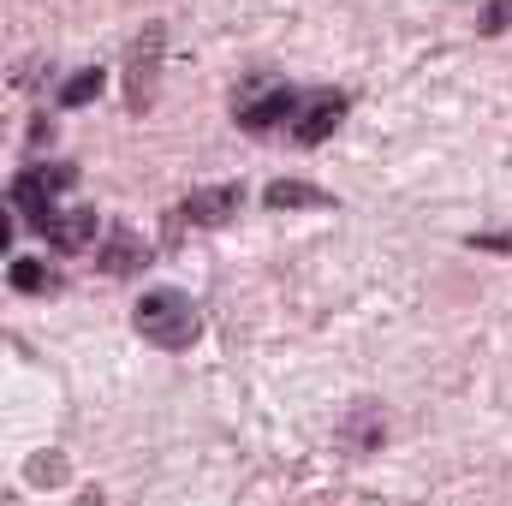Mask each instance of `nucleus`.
I'll use <instances>...</instances> for the list:
<instances>
[{
    "instance_id": "obj_1",
    "label": "nucleus",
    "mask_w": 512,
    "mask_h": 506,
    "mask_svg": "<svg viewBox=\"0 0 512 506\" xmlns=\"http://www.w3.org/2000/svg\"><path fill=\"white\" fill-rule=\"evenodd\" d=\"M131 328H137L149 346H161V352H185V346H197L203 316H197V304H191L185 292L155 286V292H143V298L131 304Z\"/></svg>"
},
{
    "instance_id": "obj_2",
    "label": "nucleus",
    "mask_w": 512,
    "mask_h": 506,
    "mask_svg": "<svg viewBox=\"0 0 512 506\" xmlns=\"http://www.w3.org/2000/svg\"><path fill=\"white\" fill-rule=\"evenodd\" d=\"M298 102H304V90H292L286 78H245L233 90V120L251 137H280L298 120Z\"/></svg>"
},
{
    "instance_id": "obj_3",
    "label": "nucleus",
    "mask_w": 512,
    "mask_h": 506,
    "mask_svg": "<svg viewBox=\"0 0 512 506\" xmlns=\"http://www.w3.org/2000/svg\"><path fill=\"white\" fill-rule=\"evenodd\" d=\"M72 185H78V167L72 161H42V167H30V173L12 179V209H24L30 227H42L54 215V197L72 191Z\"/></svg>"
},
{
    "instance_id": "obj_4",
    "label": "nucleus",
    "mask_w": 512,
    "mask_h": 506,
    "mask_svg": "<svg viewBox=\"0 0 512 506\" xmlns=\"http://www.w3.org/2000/svg\"><path fill=\"white\" fill-rule=\"evenodd\" d=\"M346 90H304V102H298V120H292V143L298 149H316V143H328L334 131L346 126Z\"/></svg>"
},
{
    "instance_id": "obj_5",
    "label": "nucleus",
    "mask_w": 512,
    "mask_h": 506,
    "mask_svg": "<svg viewBox=\"0 0 512 506\" xmlns=\"http://www.w3.org/2000/svg\"><path fill=\"white\" fill-rule=\"evenodd\" d=\"M161 42H167V30L161 24H149L143 36H137V48H131V84H126V102L131 114H149V102H155V54H161Z\"/></svg>"
},
{
    "instance_id": "obj_6",
    "label": "nucleus",
    "mask_w": 512,
    "mask_h": 506,
    "mask_svg": "<svg viewBox=\"0 0 512 506\" xmlns=\"http://www.w3.org/2000/svg\"><path fill=\"white\" fill-rule=\"evenodd\" d=\"M36 233H42V239H48L54 251H84V245H90V233H96V215H90V209H72V203H66V209H54V215H48V221H42Z\"/></svg>"
},
{
    "instance_id": "obj_7",
    "label": "nucleus",
    "mask_w": 512,
    "mask_h": 506,
    "mask_svg": "<svg viewBox=\"0 0 512 506\" xmlns=\"http://www.w3.org/2000/svg\"><path fill=\"white\" fill-rule=\"evenodd\" d=\"M233 203H239V185L197 191V197H185V221H197V227H209V221H227V215H233Z\"/></svg>"
},
{
    "instance_id": "obj_8",
    "label": "nucleus",
    "mask_w": 512,
    "mask_h": 506,
    "mask_svg": "<svg viewBox=\"0 0 512 506\" xmlns=\"http://www.w3.org/2000/svg\"><path fill=\"white\" fill-rule=\"evenodd\" d=\"M149 256H155V251H149L143 239H131V233H114V239H108V251H102V274H137Z\"/></svg>"
},
{
    "instance_id": "obj_9",
    "label": "nucleus",
    "mask_w": 512,
    "mask_h": 506,
    "mask_svg": "<svg viewBox=\"0 0 512 506\" xmlns=\"http://www.w3.org/2000/svg\"><path fill=\"white\" fill-rule=\"evenodd\" d=\"M262 203H274V209H304V203H328V197L310 191V185H298V179H274V185L262 191Z\"/></svg>"
},
{
    "instance_id": "obj_10",
    "label": "nucleus",
    "mask_w": 512,
    "mask_h": 506,
    "mask_svg": "<svg viewBox=\"0 0 512 506\" xmlns=\"http://www.w3.org/2000/svg\"><path fill=\"white\" fill-rule=\"evenodd\" d=\"M102 90V66H90V72H78V78H66V90H60V102L66 108H84L90 96Z\"/></svg>"
},
{
    "instance_id": "obj_11",
    "label": "nucleus",
    "mask_w": 512,
    "mask_h": 506,
    "mask_svg": "<svg viewBox=\"0 0 512 506\" xmlns=\"http://www.w3.org/2000/svg\"><path fill=\"white\" fill-rule=\"evenodd\" d=\"M6 280H12L18 292H48V286H54L42 262H12V274H6Z\"/></svg>"
},
{
    "instance_id": "obj_12",
    "label": "nucleus",
    "mask_w": 512,
    "mask_h": 506,
    "mask_svg": "<svg viewBox=\"0 0 512 506\" xmlns=\"http://www.w3.org/2000/svg\"><path fill=\"white\" fill-rule=\"evenodd\" d=\"M477 30H483V36L512 30V0H489V6H483V18H477Z\"/></svg>"
}]
</instances>
